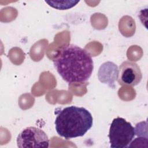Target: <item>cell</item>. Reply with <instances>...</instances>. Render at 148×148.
I'll list each match as a JSON object with an SVG mask.
<instances>
[{
	"label": "cell",
	"mask_w": 148,
	"mask_h": 148,
	"mask_svg": "<svg viewBox=\"0 0 148 148\" xmlns=\"http://www.w3.org/2000/svg\"><path fill=\"white\" fill-rule=\"evenodd\" d=\"M53 61L60 76L68 83L87 81L94 69L90 54L73 44L62 47Z\"/></svg>",
	"instance_id": "obj_1"
},
{
	"label": "cell",
	"mask_w": 148,
	"mask_h": 148,
	"mask_svg": "<svg viewBox=\"0 0 148 148\" xmlns=\"http://www.w3.org/2000/svg\"><path fill=\"white\" fill-rule=\"evenodd\" d=\"M55 128L66 139L83 136L91 128L93 119L90 112L83 107L71 106L56 110Z\"/></svg>",
	"instance_id": "obj_2"
},
{
	"label": "cell",
	"mask_w": 148,
	"mask_h": 148,
	"mask_svg": "<svg viewBox=\"0 0 148 148\" xmlns=\"http://www.w3.org/2000/svg\"><path fill=\"white\" fill-rule=\"evenodd\" d=\"M135 129L124 119L113 120L109 129V138L112 148H125L131 143L135 135Z\"/></svg>",
	"instance_id": "obj_3"
},
{
	"label": "cell",
	"mask_w": 148,
	"mask_h": 148,
	"mask_svg": "<svg viewBox=\"0 0 148 148\" xmlns=\"http://www.w3.org/2000/svg\"><path fill=\"white\" fill-rule=\"evenodd\" d=\"M17 146L23 147H48L49 139L41 129L35 127L24 128L17 136Z\"/></svg>",
	"instance_id": "obj_4"
},
{
	"label": "cell",
	"mask_w": 148,
	"mask_h": 148,
	"mask_svg": "<svg viewBox=\"0 0 148 148\" xmlns=\"http://www.w3.org/2000/svg\"><path fill=\"white\" fill-rule=\"evenodd\" d=\"M142 79V74L138 65L126 60L120 65L117 80L121 86H134L138 84Z\"/></svg>",
	"instance_id": "obj_5"
},
{
	"label": "cell",
	"mask_w": 148,
	"mask_h": 148,
	"mask_svg": "<svg viewBox=\"0 0 148 148\" xmlns=\"http://www.w3.org/2000/svg\"><path fill=\"white\" fill-rule=\"evenodd\" d=\"M79 1H45L49 6L56 8L58 10H66L75 6Z\"/></svg>",
	"instance_id": "obj_6"
}]
</instances>
